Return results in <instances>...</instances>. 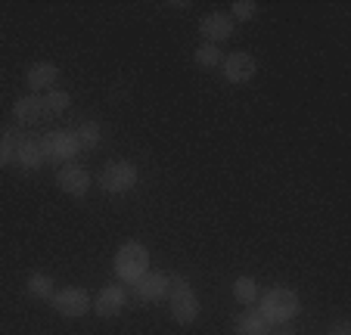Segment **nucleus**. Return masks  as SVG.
Instances as JSON below:
<instances>
[{
  "instance_id": "11",
  "label": "nucleus",
  "mask_w": 351,
  "mask_h": 335,
  "mask_svg": "<svg viewBox=\"0 0 351 335\" xmlns=\"http://www.w3.org/2000/svg\"><path fill=\"white\" fill-rule=\"evenodd\" d=\"M125 301H128V295H125L121 286H103L99 295H97V301H93V308H97L99 317H115V314L125 310Z\"/></svg>"
},
{
  "instance_id": "20",
  "label": "nucleus",
  "mask_w": 351,
  "mask_h": 335,
  "mask_svg": "<svg viewBox=\"0 0 351 335\" xmlns=\"http://www.w3.org/2000/svg\"><path fill=\"white\" fill-rule=\"evenodd\" d=\"M40 99H44V112H53V115H62V112L72 106V97H69L66 90H56V87L53 90H47Z\"/></svg>"
},
{
  "instance_id": "21",
  "label": "nucleus",
  "mask_w": 351,
  "mask_h": 335,
  "mask_svg": "<svg viewBox=\"0 0 351 335\" xmlns=\"http://www.w3.org/2000/svg\"><path fill=\"white\" fill-rule=\"evenodd\" d=\"M196 62L202 69H215L224 62V53H221V47H215V44H202L196 50Z\"/></svg>"
},
{
  "instance_id": "24",
  "label": "nucleus",
  "mask_w": 351,
  "mask_h": 335,
  "mask_svg": "<svg viewBox=\"0 0 351 335\" xmlns=\"http://www.w3.org/2000/svg\"><path fill=\"white\" fill-rule=\"evenodd\" d=\"M267 335H295V332H289V329H280V332H267Z\"/></svg>"
},
{
  "instance_id": "5",
  "label": "nucleus",
  "mask_w": 351,
  "mask_h": 335,
  "mask_svg": "<svg viewBox=\"0 0 351 335\" xmlns=\"http://www.w3.org/2000/svg\"><path fill=\"white\" fill-rule=\"evenodd\" d=\"M171 317L180 323V326H190V323L199 317V298H196V292L190 289L186 280H178L171 289Z\"/></svg>"
},
{
  "instance_id": "8",
  "label": "nucleus",
  "mask_w": 351,
  "mask_h": 335,
  "mask_svg": "<svg viewBox=\"0 0 351 335\" xmlns=\"http://www.w3.org/2000/svg\"><path fill=\"white\" fill-rule=\"evenodd\" d=\"M56 186H60L62 193H69V196L81 199L90 190V174H87L81 164H62L60 174H56Z\"/></svg>"
},
{
  "instance_id": "2",
  "label": "nucleus",
  "mask_w": 351,
  "mask_h": 335,
  "mask_svg": "<svg viewBox=\"0 0 351 335\" xmlns=\"http://www.w3.org/2000/svg\"><path fill=\"white\" fill-rule=\"evenodd\" d=\"M115 276H119L121 283H137L140 276L149 270V249L140 243H125L119 251H115Z\"/></svg>"
},
{
  "instance_id": "9",
  "label": "nucleus",
  "mask_w": 351,
  "mask_h": 335,
  "mask_svg": "<svg viewBox=\"0 0 351 335\" xmlns=\"http://www.w3.org/2000/svg\"><path fill=\"white\" fill-rule=\"evenodd\" d=\"M168 289H171V283H168V276L162 270H146L137 283H134V295L140 301H159Z\"/></svg>"
},
{
  "instance_id": "18",
  "label": "nucleus",
  "mask_w": 351,
  "mask_h": 335,
  "mask_svg": "<svg viewBox=\"0 0 351 335\" xmlns=\"http://www.w3.org/2000/svg\"><path fill=\"white\" fill-rule=\"evenodd\" d=\"M22 137H25V134L13 131V127L0 131V168L13 164V158H16V146H19V140H22Z\"/></svg>"
},
{
  "instance_id": "3",
  "label": "nucleus",
  "mask_w": 351,
  "mask_h": 335,
  "mask_svg": "<svg viewBox=\"0 0 351 335\" xmlns=\"http://www.w3.org/2000/svg\"><path fill=\"white\" fill-rule=\"evenodd\" d=\"M40 146V156H44V164L47 162H72L78 156V140H75L72 131H53L47 134V137L38 140Z\"/></svg>"
},
{
  "instance_id": "7",
  "label": "nucleus",
  "mask_w": 351,
  "mask_h": 335,
  "mask_svg": "<svg viewBox=\"0 0 351 335\" xmlns=\"http://www.w3.org/2000/svg\"><path fill=\"white\" fill-rule=\"evenodd\" d=\"M221 72H224L227 84H249L258 72V62L249 56V53L237 50V53H227L224 62H221Z\"/></svg>"
},
{
  "instance_id": "22",
  "label": "nucleus",
  "mask_w": 351,
  "mask_h": 335,
  "mask_svg": "<svg viewBox=\"0 0 351 335\" xmlns=\"http://www.w3.org/2000/svg\"><path fill=\"white\" fill-rule=\"evenodd\" d=\"M230 19H255V13H258V7H255V3H252V0H237V3H233V7H230Z\"/></svg>"
},
{
  "instance_id": "16",
  "label": "nucleus",
  "mask_w": 351,
  "mask_h": 335,
  "mask_svg": "<svg viewBox=\"0 0 351 335\" xmlns=\"http://www.w3.org/2000/svg\"><path fill=\"white\" fill-rule=\"evenodd\" d=\"M25 292L32 298H38V301H50L53 298V276H47V273H32L28 276V283H25Z\"/></svg>"
},
{
  "instance_id": "14",
  "label": "nucleus",
  "mask_w": 351,
  "mask_h": 335,
  "mask_svg": "<svg viewBox=\"0 0 351 335\" xmlns=\"http://www.w3.org/2000/svg\"><path fill=\"white\" fill-rule=\"evenodd\" d=\"M56 78H60V69H56L53 62H34V66L28 69V87H32L34 93L38 90H53Z\"/></svg>"
},
{
  "instance_id": "6",
  "label": "nucleus",
  "mask_w": 351,
  "mask_h": 335,
  "mask_svg": "<svg viewBox=\"0 0 351 335\" xmlns=\"http://www.w3.org/2000/svg\"><path fill=\"white\" fill-rule=\"evenodd\" d=\"M103 190L119 196V193H131L137 186V168L131 162H109L103 168Z\"/></svg>"
},
{
  "instance_id": "12",
  "label": "nucleus",
  "mask_w": 351,
  "mask_h": 335,
  "mask_svg": "<svg viewBox=\"0 0 351 335\" xmlns=\"http://www.w3.org/2000/svg\"><path fill=\"white\" fill-rule=\"evenodd\" d=\"M40 115H44V99L38 93H25L13 103V119L19 125H34V121H40Z\"/></svg>"
},
{
  "instance_id": "17",
  "label": "nucleus",
  "mask_w": 351,
  "mask_h": 335,
  "mask_svg": "<svg viewBox=\"0 0 351 335\" xmlns=\"http://www.w3.org/2000/svg\"><path fill=\"white\" fill-rule=\"evenodd\" d=\"M72 134H75V140H78V149H97L99 140H103V127H99L97 121H81Z\"/></svg>"
},
{
  "instance_id": "10",
  "label": "nucleus",
  "mask_w": 351,
  "mask_h": 335,
  "mask_svg": "<svg viewBox=\"0 0 351 335\" xmlns=\"http://www.w3.org/2000/svg\"><path fill=\"white\" fill-rule=\"evenodd\" d=\"M199 32H202V38H208V44L218 47L221 40H227L233 34V19L230 13H208L206 19L199 22Z\"/></svg>"
},
{
  "instance_id": "1",
  "label": "nucleus",
  "mask_w": 351,
  "mask_h": 335,
  "mask_svg": "<svg viewBox=\"0 0 351 335\" xmlns=\"http://www.w3.org/2000/svg\"><path fill=\"white\" fill-rule=\"evenodd\" d=\"M298 310H302V301H298V295L292 289H286V286H274L265 295H258V314L265 317L271 326H286Z\"/></svg>"
},
{
  "instance_id": "13",
  "label": "nucleus",
  "mask_w": 351,
  "mask_h": 335,
  "mask_svg": "<svg viewBox=\"0 0 351 335\" xmlns=\"http://www.w3.org/2000/svg\"><path fill=\"white\" fill-rule=\"evenodd\" d=\"M13 164H19L22 171H38L40 164H44V156H40L38 140L22 137V140H19V146H16V158H13Z\"/></svg>"
},
{
  "instance_id": "15",
  "label": "nucleus",
  "mask_w": 351,
  "mask_h": 335,
  "mask_svg": "<svg viewBox=\"0 0 351 335\" xmlns=\"http://www.w3.org/2000/svg\"><path fill=\"white\" fill-rule=\"evenodd\" d=\"M271 332V323L258 314V310H245V314L237 317V326H233V335H267Z\"/></svg>"
},
{
  "instance_id": "19",
  "label": "nucleus",
  "mask_w": 351,
  "mask_h": 335,
  "mask_svg": "<svg viewBox=\"0 0 351 335\" xmlns=\"http://www.w3.org/2000/svg\"><path fill=\"white\" fill-rule=\"evenodd\" d=\"M233 298H237L239 304H249V308H252V304L258 301V283H255L252 276H239V280H233Z\"/></svg>"
},
{
  "instance_id": "23",
  "label": "nucleus",
  "mask_w": 351,
  "mask_h": 335,
  "mask_svg": "<svg viewBox=\"0 0 351 335\" xmlns=\"http://www.w3.org/2000/svg\"><path fill=\"white\" fill-rule=\"evenodd\" d=\"M326 335H351V323H345V320L332 323V329H330Z\"/></svg>"
},
{
  "instance_id": "4",
  "label": "nucleus",
  "mask_w": 351,
  "mask_h": 335,
  "mask_svg": "<svg viewBox=\"0 0 351 335\" xmlns=\"http://www.w3.org/2000/svg\"><path fill=\"white\" fill-rule=\"evenodd\" d=\"M50 301H53L56 314L69 317V320H75V317H84L87 310H90V295H87L81 286H66V289H56Z\"/></svg>"
}]
</instances>
